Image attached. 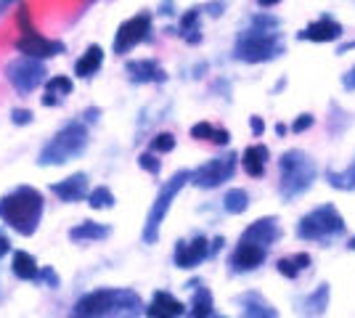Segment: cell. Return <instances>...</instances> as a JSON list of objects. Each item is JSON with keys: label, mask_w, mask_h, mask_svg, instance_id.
Instances as JSON below:
<instances>
[{"label": "cell", "mask_w": 355, "mask_h": 318, "mask_svg": "<svg viewBox=\"0 0 355 318\" xmlns=\"http://www.w3.org/2000/svg\"><path fill=\"white\" fill-rule=\"evenodd\" d=\"M45 199L32 186H19L0 199V220L21 236H32L43 220Z\"/></svg>", "instance_id": "obj_1"}, {"label": "cell", "mask_w": 355, "mask_h": 318, "mask_svg": "<svg viewBox=\"0 0 355 318\" xmlns=\"http://www.w3.org/2000/svg\"><path fill=\"white\" fill-rule=\"evenodd\" d=\"M141 310V297L128 289H96L80 297L74 305V318H135Z\"/></svg>", "instance_id": "obj_2"}, {"label": "cell", "mask_w": 355, "mask_h": 318, "mask_svg": "<svg viewBox=\"0 0 355 318\" xmlns=\"http://www.w3.org/2000/svg\"><path fill=\"white\" fill-rule=\"evenodd\" d=\"M88 146V127L83 122H69L64 125L56 136L43 146V152L37 157V165H64L72 162Z\"/></svg>", "instance_id": "obj_3"}, {"label": "cell", "mask_w": 355, "mask_h": 318, "mask_svg": "<svg viewBox=\"0 0 355 318\" xmlns=\"http://www.w3.org/2000/svg\"><path fill=\"white\" fill-rule=\"evenodd\" d=\"M279 170H282V194L284 199H295L300 194H305L308 188L315 181V165L308 154L297 152H286L279 162Z\"/></svg>", "instance_id": "obj_4"}, {"label": "cell", "mask_w": 355, "mask_h": 318, "mask_svg": "<svg viewBox=\"0 0 355 318\" xmlns=\"http://www.w3.org/2000/svg\"><path fill=\"white\" fill-rule=\"evenodd\" d=\"M342 231H345V220L337 212V207L334 204H321L300 220L297 236L300 239H313V242H326L331 236H340Z\"/></svg>", "instance_id": "obj_5"}, {"label": "cell", "mask_w": 355, "mask_h": 318, "mask_svg": "<svg viewBox=\"0 0 355 318\" xmlns=\"http://www.w3.org/2000/svg\"><path fill=\"white\" fill-rule=\"evenodd\" d=\"M189 181H191V173H189V170H180V173H175V175L162 186L159 197L154 199V204H151V210H148L146 226H144V242L146 244H154L159 239V228H162L164 215H167L170 204H173L175 197L180 194V188Z\"/></svg>", "instance_id": "obj_6"}, {"label": "cell", "mask_w": 355, "mask_h": 318, "mask_svg": "<svg viewBox=\"0 0 355 318\" xmlns=\"http://www.w3.org/2000/svg\"><path fill=\"white\" fill-rule=\"evenodd\" d=\"M279 53H282V40H279L276 32H268V30L244 32L236 43V59L252 61V64L273 59Z\"/></svg>", "instance_id": "obj_7"}, {"label": "cell", "mask_w": 355, "mask_h": 318, "mask_svg": "<svg viewBox=\"0 0 355 318\" xmlns=\"http://www.w3.org/2000/svg\"><path fill=\"white\" fill-rule=\"evenodd\" d=\"M48 72H45V64L37 59H30V56H19L14 59L8 67H6V80L14 85L16 93L21 96H30L32 91H37L48 80Z\"/></svg>", "instance_id": "obj_8"}, {"label": "cell", "mask_w": 355, "mask_h": 318, "mask_svg": "<svg viewBox=\"0 0 355 318\" xmlns=\"http://www.w3.org/2000/svg\"><path fill=\"white\" fill-rule=\"evenodd\" d=\"M236 170V154H225L218 159H209L207 165H202L196 173H191V183L199 188H215L225 183Z\"/></svg>", "instance_id": "obj_9"}, {"label": "cell", "mask_w": 355, "mask_h": 318, "mask_svg": "<svg viewBox=\"0 0 355 318\" xmlns=\"http://www.w3.org/2000/svg\"><path fill=\"white\" fill-rule=\"evenodd\" d=\"M151 32V16L148 14H138L128 21L119 24L117 35H114V53H128L133 51L138 43H144Z\"/></svg>", "instance_id": "obj_10"}, {"label": "cell", "mask_w": 355, "mask_h": 318, "mask_svg": "<svg viewBox=\"0 0 355 318\" xmlns=\"http://www.w3.org/2000/svg\"><path fill=\"white\" fill-rule=\"evenodd\" d=\"M16 51L21 53V56H30V59H37V61H45V59H53V56H59L64 53V43L61 40H51V37H43L37 30L32 32H24L19 40H16Z\"/></svg>", "instance_id": "obj_11"}, {"label": "cell", "mask_w": 355, "mask_h": 318, "mask_svg": "<svg viewBox=\"0 0 355 318\" xmlns=\"http://www.w3.org/2000/svg\"><path fill=\"white\" fill-rule=\"evenodd\" d=\"M209 255V244L205 236H196L191 242H178L175 265L178 268H196Z\"/></svg>", "instance_id": "obj_12"}, {"label": "cell", "mask_w": 355, "mask_h": 318, "mask_svg": "<svg viewBox=\"0 0 355 318\" xmlns=\"http://www.w3.org/2000/svg\"><path fill=\"white\" fill-rule=\"evenodd\" d=\"M51 191H53L61 202H67V204L83 202V199L88 197V175H85V173H74V175L64 178V181L53 183Z\"/></svg>", "instance_id": "obj_13"}, {"label": "cell", "mask_w": 355, "mask_h": 318, "mask_svg": "<svg viewBox=\"0 0 355 318\" xmlns=\"http://www.w3.org/2000/svg\"><path fill=\"white\" fill-rule=\"evenodd\" d=\"M276 236H279V226H276V220L273 218H263V220H254L247 231H244V236H241V242L247 244H254V247H270V244L276 242Z\"/></svg>", "instance_id": "obj_14"}, {"label": "cell", "mask_w": 355, "mask_h": 318, "mask_svg": "<svg viewBox=\"0 0 355 318\" xmlns=\"http://www.w3.org/2000/svg\"><path fill=\"white\" fill-rule=\"evenodd\" d=\"M183 303L175 300L170 292H154L151 297V305L146 308L148 318H180L183 316Z\"/></svg>", "instance_id": "obj_15"}, {"label": "cell", "mask_w": 355, "mask_h": 318, "mask_svg": "<svg viewBox=\"0 0 355 318\" xmlns=\"http://www.w3.org/2000/svg\"><path fill=\"white\" fill-rule=\"evenodd\" d=\"M342 35V27L334 21V19H318V21H313L311 27H305V30L300 32V40H313V43H331V40H337Z\"/></svg>", "instance_id": "obj_16"}, {"label": "cell", "mask_w": 355, "mask_h": 318, "mask_svg": "<svg viewBox=\"0 0 355 318\" xmlns=\"http://www.w3.org/2000/svg\"><path fill=\"white\" fill-rule=\"evenodd\" d=\"M263 260H266V249L263 247L241 242L236 247V252L231 255V265H234V271H254L257 265H263Z\"/></svg>", "instance_id": "obj_17"}, {"label": "cell", "mask_w": 355, "mask_h": 318, "mask_svg": "<svg viewBox=\"0 0 355 318\" xmlns=\"http://www.w3.org/2000/svg\"><path fill=\"white\" fill-rule=\"evenodd\" d=\"M128 75L133 77L135 82H164L167 80L162 67L151 59L128 61Z\"/></svg>", "instance_id": "obj_18"}, {"label": "cell", "mask_w": 355, "mask_h": 318, "mask_svg": "<svg viewBox=\"0 0 355 318\" xmlns=\"http://www.w3.org/2000/svg\"><path fill=\"white\" fill-rule=\"evenodd\" d=\"M72 80L64 75H56V77H48L45 80V96H40L43 98L45 106H59L61 101H67V96L72 93Z\"/></svg>", "instance_id": "obj_19"}, {"label": "cell", "mask_w": 355, "mask_h": 318, "mask_svg": "<svg viewBox=\"0 0 355 318\" xmlns=\"http://www.w3.org/2000/svg\"><path fill=\"white\" fill-rule=\"evenodd\" d=\"M11 271H14V276L21 279V281H37L40 265H37V260L32 258L30 252L19 249V252H14V260H11Z\"/></svg>", "instance_id": "obj_20"}, {"label": "cell", "mask_w": 355, "mask_h": 318, "mask_svg": "<svg viewBox=\"0 0 355 318\" xmlns=\"http://www.w3.org/2000/svg\"><path fill=\"white\" fill-rule=\"evenodd\" d=\"M101 64H104V51H101V46H90L80 59H77V64H74V75L77 77H93L98 69H101Z\"/></svg>", "instance_id": "obj_21"}, {"label": "cell", "mask_w": 355, "mask_h": 318, "mask_svg": "<svg viewBox=\"0 0 355 318\" xmlns=\"http://www.w3.org/2000/svg\"><path fill=\"white\" fill-rule=\"evenodd\" d=\"M241 165H244V170L250 173L252 178H260V175L266 173V165H268V149L263 143L250 146V149L244 152V157H241Z\"/></svg>", "instance_id": "obj_22"}, {"label": "cell", "mask_w": 355, "mask_h": 318, "mask_svg": "<svg viewBox=\"0 0 355 318\" xmlns=\"http://www.w3.org/2000/svg\"><path fill=\"white\" fill-rule=\"evenodd\" d=\"M106 236H109V228L96 223V220H85V223H80V226H74L69 231L72 242H101Z\"/></svg>", "instance_id": "obj_23"}, {"label": "cell", "mask_w": 355, "mask_h": 318, "mask_svg": "<svg viewBox=\"0 0 355 318\" xmlns=\"http://www.w3.org/2000/svg\"><path fill=\"white\" fill-rule=\"evenodd\" d=\"M241 308H244L241 318H279V313L263 297H257V294H244L241 297Z\"/></svg>", "instance_id": "obj_24"}, {"label": "cell", "mask_w": 355, "mask_h": 318, "mask_svg": "<svg viewBox=\"0 0 355 318\" xmlns=\"http://www.w3.org/2000/svg\"><path fill=\"white\" fill-rule=\"evenodd\" d=\"M196 292H193V303L191 310H189V318H209L212 316V294H209L207 287L196 284Z\"/></svg>", "instance_id": "obj_25"}, {"label": "cell", "mask_w": 355, "mask_h": 318, "mask_svg": "<svg viewBox=\"0 0 355 318\" xmlns=\"http://www.w3.org/2000/svg\"><path fill=\"white\" fill-rule=\"evenodd\" d=\"M191 136L202 138V141H212V143H220V146H225V143L231 141L228 130H223V127H212L209 122H199V125H193Z\"/></svg>", "instance_id": "obj_26"}, {"label": "cell", "mask_w": 355, "mask_h": 318, "mask_svg": "<svg viewBox=\"0 0 355 318\" xmlns=\"http://www.w3.org/2000/svg\"><path fill=\"white\" fill-rule=\"evenodd\" d=\"M311 265V258L305 255V252H300V255H292V258H282L279 260V273L286 276V279H295L300 271H305Z\"/></svg>", "instance_id": "obj_27"}, {"label": "cell", "mask_w": 355, "mask_h": 318, "mask_svg": "<svg viewBox=\"0 0 355 318\" xmlns=\"http://www.w3.org/2000/svg\"><path fill=\"white\" fill-rule=\"evenodd\" d=\"M223 207L225 212H231V215H241V212L250 207V197H247V191H241V188H231L225 199H223Z\"/></svg>", "instance_id": "obj_28"}, {"label": "cell", "mask_w": 355, "mask_h": 318, "mask_svg": "<svg viewBox=\"0 0 355 318\" xmlns=\"http://www.w3.org/2000/svg\"><path fill=\"white\" fill-rule=\"evenodd\" d=\"M88 204L93 210H109V207H114V194L106 186H98V188L88 191Z\"/></svg>", "instance_id": "obj_29"}, {"label": "cell", "mask_w": 355, "mask_h": 318, "mask_svg": "<svg viewBox=\"0 0 355 318\" xmlns=\"http://www.w3.org/2000/svg\"><path fill=\"white\" fill-rule=\"evenodd\" d=\"M180 32H183V37H186L189 43H196V40H199V35H196V32H199V11H196V8L183 16Z\"/></svg>", "instance_id": "obj_30"}, {"label": "cell", "mask_w": 355, "mask_h": 318, "mask_svg": "<svg viewBox=\"0 0 355 318\" xmlns=\"http://www.w3.org/2000/svg\"><path fill=\"white\" fill-rule=\"evenodd\" d=\"M326 303H329V287H318L313 292L311 297H308V305H311V316H321L324 313Z\"/></svg>", "instance_id": "obj_31"}, {"label": "cell", "mask_w": 355, "mask_h": 318, "mask_svg": "<svg viewBox=\"0 0 355 318\" xmlns=\"http://www.w3.org/2000/svg\"><path fill=\"white\" fill-rule=\"evenodd\" d=\"M329 183L337 188H355V165L345 173H329Z\"/></svg>", "instance_id": "obj_32"}, {"label": "cell", "mask_w": 355, "mask_h": 318, "mask_svg": "<svg viewBox=\"0 0 355 318\" xmlns=\"http://www.w3.org/2000/svg\"><path fill=\"white\" fill-rule=\"evenodd\" d=\"M175 149V136L173 133H159V136L151 141V152L157 154H167Z\"/></svg>", "instance_id": "obj_33"}, {"label": "cell", "mask_w": 355, "mask_h": 318, "mask_svg": "<svg viewBox=\"0 0 355 318\" xmlns=\"http://www.w3.org/2000/svg\"><path fill=\"white\" fill-rule=\"evenodd\" d=\"M16 24H19V32H21V35L35 30V27H32V21H30V8H27V6H21V8H19V14H16Z\"/></svg>", "instance_id": "obj_34"}, {"label": "cell", "mask_w": 355, "mask_h": 318, "mask_svg": "<svg viewBox=\"0 0 355 318\" xmlns=\"http://www.w3.org/2000/svg\"><path fill=\"white\" fill-rule=\"evenodd\" d=\"M138 165L144 167V170H148L151 175H157V173H159V159H154V154H148V152L138 157Z\"/></svg>", "instance_id": "obj_35"}, {"label": "cell", "mask_w": 355, "mask_h": 318, "mask_svg": "<svg viewBox=\"0 0 355 318\" xmlns=\"http://www.w3.org/2000/svg\"><path fill=\"white\" fill-rule=\"evenodd\" d=\"M37 281H48V287H51V289L59 287V276L53 273V268H43V273L37 276Z\"/></svg>", "instance_id": "obj_36"}, {"label": "cell", "mask_w": 355, "mask_h": 318, "mask_svg": "<svg viewBox=\"0 0 355 318\" xmlns=\"http://www.w3.org/2000/svg\"><path fill=\"white\" fill-rule=\"evenodd\" d=\"M11 120H14L16 125H30V122H32V112H30V109H14Z\"/></svg>", "instance_id": "obj_37"}, {"label": "cell", "mask_w": 355, "mask_h": 318, "mask_svg": "<svg viewBox=\"0 0 355 318\" xmlns=\"http://www.w3.org/2000/svg\"><path fill=\"white\" fill-rule=\"evenodd\" d=\"M311 125H313V117H311V114H302V117H300V120L295 122V133H302V130H308Z\"/></svg>", "instance_id": "obj_38"}, {"label": "cell", "mask_w": 355, "mask_h": 318, "mask_svg": "<svg viewBox=\"0 0 355 318\" xmlns=\"http://www.w3.org/2000/svg\"><path fill=\"white\" fill-rule=\"evenodd\" d=\"M342 85H345L347 91H355V67L350 69V72H347V75L342 77Z\"/></svg>", "instance_id": "obj_39"}, {"label": "cell", "mask_w": 355, "mask_h": 318, "mask_svg": "<svg viewBox=\"0 0 355 318\" xmlns=\"http://www.w3.org/2000/svg\"><path fill=\"white\" fill-rule=\"evenodd\" d=\"M8 252H11V242H8L6 233H0V258H6Z\"/></svg>", "instance_id": "obj_40"}, {"label": "cell", "mask_w": 355, "mask_h": 318, "mask_svg": "<svg viewBox=\"0 0 355 318\" xmlns=\"http://www.w3.org/2000/svg\"><path fill=\"white\" fill-rule=\"evenodd\" d=\"M252 130H254V133H257V136H260V133H263V130H266V125H263V122H260V117H252Z\"/></svg>", "instance_id": "obj_41"}, {"label": "cell", "mask_w": 355, "mask_h": 318, "mask_svg": "<svg viewBox=\"0 0 355 318\" xmlns=\"http://www.w3.org/2000/svg\"><path fill=\"white\" fill-rule=\"evenodd\" d=\"M276 3H282V0H260V6H266V8H270V6H276Z\"/></svg>", "instance_id": "obj_42"}, {"label": "cell", "mask_w": 355, "mask_h": 318, "mask_svg": "<svg viewBox=\"0 0 355 318\" xmlns=\"http://www.w3.org/2000/svg\"><path fill=\"white\" fill-rule=\"evenodd\" d=\"M14 0H0V8H6V6H11Z\"/></svg>", "instance_id": "obj_43"}, {"label": "cell", "mask_w": 355, "mask_h": 318, "mask_svg": "<svg viewBox=\"0 0 355 318\" xmlns=\"http://www.w3.org/2000/svg\"><path fill=\"white\" fill-rule=\"evenodd\" d=\"M350 249H355V236L350 239Z\"/></svg>", "instance_id": "obj_44"}, {"label": "cell", "mask_w": 355, "mask_h": 318, "mask_svg": "<svg viewBox=\"0 0 355 318\" xmlns=\"http://www.w3.org/2000/svg\"><path fill=\"white\" fill-rule=\"evenodd\" d=\"M215 318H225V316H215Z\"/></svg>", "instance_id": "obj_45"}]
</instances>
